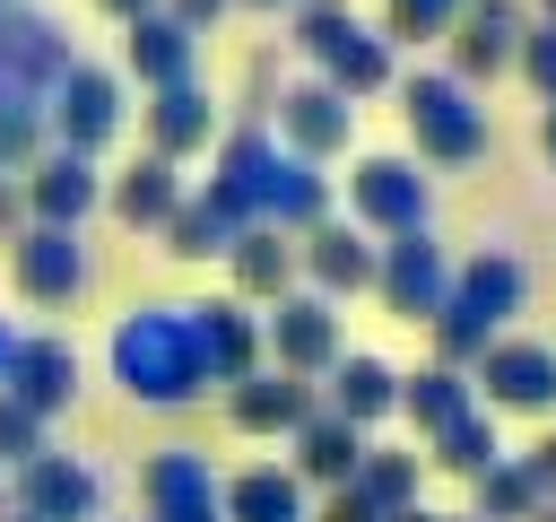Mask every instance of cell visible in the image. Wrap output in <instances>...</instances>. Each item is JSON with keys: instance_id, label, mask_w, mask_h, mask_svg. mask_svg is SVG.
Masks as SVG:
<instances>
[{"instance_id": "cell-48", "label": "cell", "mask_w": 556, "mask_h": 522, "mask_svg": "<svg viewBox=\"0 0 556 522\" xmlns=\"http://www.w3.org/2000/svg\"><path fill=\"white\" fill-rule=\"evenodd\" d=\"M539 157L556 165V104H539Z\"/></svg>"}, {"instance_id": "cell-24", "label": "cell", "mask_w": 556, "mask_h": 522, "mask_svg": "<svg viewBox=\"0 0 556 522\" xmlns=\"http://www.w3.org/2000/svg\"><path fill=\"white\" fill-rule=\"evenodd\" d=\"M321 409H339L348 426H382V418H400V365L374 357V348H348V357L321 374Z\"/></svg>"}, {"instance_id": "cell-51", "label": "cell", "mask_w": 556, "mask_h": 522, "mask_svg": "<svg viewBox=\"0 0 556 522\" xmlns=\"http://www.w3.org/2000/svg\"><path fill=\"white\" fill-rule=\"evenodd\" d=\"M0 522H43V513H26V505H9V513H0Z\"/></svg>"}, {"instance_id": "cell-25", "label": "cell", "mask_w": 556, "mask_h": 522, "mask_svg": "<svg viewBox=\"0 0 556 522\" xmlns=\"http://www.w3.org/2000/svg\"><path fill=\"white\" fill-rule=\"evenodd\" d=\"M269 174H278V130H269V122H235V130H217V174H208V191H226L252 226H261V191H269Z\"/></svg>"}, {"instance_id": "cell-11", "label": "cell", "mask_w": 556, "mask_h": 522, "mask_svg": "<svg viewBox=\"0 0 556 522\" xmlns=\"http://www.w3.org/2000/svg\"><path fill=\"white\" fill-rule=\"evenodd\" d=\"M269 130H278V148H295V157L330 165V157H348V148H356V104H348L330 78H287V87H278V104H269Z\"/></svg>"}, {"instance_id": "cell-19", "label": "cell", "mask_w": 556, "mask_h": 522, "mask_svg": "<svg viewBox=\"0 0 556 522\" xmlns=\"http://www.w3.org/2000/svg\"><path fill=\"white\" fill-rule=\"evenodd\" d=\"M295 287H304V261H295V235H287V226H243V235L226 244V296L278 304V296H295Z\"/></svg>"}, {"instance_id": "cell-52", "label": "cell", "mask_w": 556, "mask_h": 522, "mask_svg": "<svg viewBox=\"0 0 556 522\" xmlns=\"http://www.w3.org/2000/svg\"><path fill=\"white\" fill-rule=\"evenodd\" d=\"M426 9H443V17H460V0H426Z\"/></svg>"}, {"instance_id": "cell-20", "label": "cell", "mask_w": 556, "mask_h": 522, "mask_svg": "<svg viewBox=\"0 0 556 522\" xmlns=\"http://www.w3.org/2000/svg\"><path fill=\"white\" fill-rule=\"evenodd\" d=\"M191 331H200L208 383H243V374L269 365V357H261V304H243V296H200V304H191Z\"/></svg>"}, {"instance_id": "cell-5", "label": "cell", "mask_w": 556, "mask_h": 522, "mask_svg": "<svg viewBox=\"0 0 556 522\" xmlns=\"http://www.w3.org/2000/svg\"><path fill=\"white\" fill-rule=\"evenodd\" d=\"M348 217L365 235H417V226H434V174L400 148H374L348 165Z\"/></svg>"}, {"instance_id": "cell-22", "label": "cell", "mask_w": 556, "mask_h": 522, "mask_svg": "<svg viewBox=\"0 0 556 522\" xmlns=\"http://www.w3.org/2000/svg\"><path fill=\"white\" fill-rule=\"evenodd\" d=\"M174 200H182V165H174V157H156V148H139L130 165H113V174H104V209H113L130 235H156V226L174 217Z\"/></svg>"}, {"instance_id": "cell-39", "label": "cell", "mask_w": 556, "mask_h": 522, "mask_svg": "<svg viewBox=\"0 0 556 522\" xmlns=\"http://www.w3.org/2000/svg\"><path fill=\"white\" fill-rule=\"evenodd\" d=\"M382 35H391V52H400V44H443L452 17L426 9V0H382Z\"/></svg>"}, {"instance_id": "cell-16", "label": "cell", "mask_w": 556, "mask_h": 522, "mask_svg": "<svg viewBox=\"0 0 556 522\" xmlns=\"http://www.w3.org/2000/svg\"><path fill=\"white\" fill-rule=\"evenodd\" d=\"M78 383H87V365H78V348L70 339H52V331H17V357H9V374H0V391L17 400V409H35L43 426L78 400Z\"/></svg>"}, {"instance_id": "cell-35", "label": "cell", "mask_w": 556, "mask_h": 522, "mask_svg": "<svg viewBox=\"0 0 556 522\" xmlns=\"http://www.w3.org/2000/svg\"><path fill=\"white\" fill-rule=\"evenodd\" d=\"M348 26H356V9H348V0H295V9H287V52H304V61L321 70V61H330V44H339Z\"/></svg>"}, {"instance_id": "cell-32", "label": "cell", "mask_w": 556, "mask_h": 522, "mask_svg": "<svg viewBox=\"0 0 556 522\" xmlns=\"http://www.w3.org/2000/svg\"><path fill=\"white\" fill-rule=\"evenodd\" d=\"M356 487H365L382 513H408V505H417V487H426V452H417V444H365Z\"/></svg>"}, {"instance_id": "cell-2", "label": "cell", "mask_w": 556, "mask_h": 522, "mask_svg": "<svg viewBox=\"0 0 556 522\" xmlns=\"http://www.w3.org/2000/svg\"><path fill=\"white\" fill-rule=\"evenodd\" d=\"M400 122H408V157L452 174V165H478L486 157V104L478 87H460L452 70H400Z\"/></svg>"}, {"instance_id": "cell-47", "label": "cell", "mask_w": 556, "mask_h": 522, "mask_svg": "<svg viewBox=\"0 0 556 522\" xmlns=\"http://www.w3.org/2000/svg\"><path fill=\"white\" fill-rule=\"evenodd\" d=\"M382 522H478V513H434V505H408V513H382Z\"/></svg>"}, {"instance_id": "cell-26", "label": "cell", "mask_w": 556, "mask_h": 522, "mask_svg": "<svg viewBox=\"0 0 556 522\" xmlns=\"http://www.w3.org/2000/svg\"><path fill=\"white\" fill-rule=\"evenodd\" d=\"M243 226H252V217H243L226 191H208V183H200V191H182V200H174V217L156 226V244H165L174 261H226V244H235Z\"/></svg>"}, {"instance_id": "cell-40", "label": "cell", "mask_w": 556, "mask_h": 522, "mask_svg": "<svg viewBox=\"0 0 556 522\" xmlns=\"http://www.w3.org/2000/svg\"><path fill=\"white\" fill-rule=\"evenodd\" d=\"M43 148H52V122L43 113H0V174H26Z\"/></svg>"}, {"instance_id": "cell-44", "label": "cell", "mask_w": 556, "mask_h": 522, "mask_svg": "<svg viewBox=\"0 0 556 522\" xmlns=\"http://www.w3.org/2000/svg\"><path fill=\"white\" fill-rule=\"evenodd\" d=\"M17 226H26V191H17V174H0V252L17 244Z\"/></svg>"}, {"instance_id": "cell-33", "label": "cell", "mask_w": 556, "mask_h": 522, "mask_svg": "<svg viewBox=\"0 0 556 522\" xmlns=\"http://www.w3.org/2000/svg\"><path fill=\"white\" fill-rule=\"evenodd\" d=\"M426 461L434 470H452V478H478L486 461H504V435H495V409H469V418H452L434 444H426Z\"/></svg>"}, {"instance_id": "cell-17", "label": "cell", "mask_w": 556, "mask_h": 522, "mask_svg": "<svg viewBox=\"0 0 556 522\" xmlns=\"http://www.w3.org/2000/svg\"><path fill=\"white\" fill-rule=\"evenodd\" d=\"M139 139L156 148V157H208L217 148V96L200 87V78H174V87H148V104H139Z\"/></svg>"}, {"instance_id": "cell-42", "label": "cell", "mask_w": 556, "mask_h": 522, "mask_svg": "<svg viewBox=\"0 0 556 522\" xmlns=\"http://www.w3.org/2000/svg\"><path fill=\"white\" fill-rule=\"evenodd\" d=\"M278 87H287L278 78V52H252V70H243V122H261L278 104Z\"/></svg>"}, {"instance_id": "cell-53", "label": "cell", "mask_w": 556, "mask_h": 522, "mask_svg": "<svg viewBox=\"0 0 556 522\" xmlns=\"http://www.w3.org/2000/svg\"><path fill=\"white\" fill-rule=\"evenodd\" d=\"M530 17H556V0H530Z\"/></svg>"}, {"instance_id": "cell-38", "label": "cell", "mask_w": 556, "mask_h": 522, "mask_svg": "<svg viewBox=\"0 0 556 522\" xmlns=\"http://www.w3.org/2000/svg\"><path fill=\"white\" fill-rule=\"evenodd\" d=\"M35 452H52V444H43V418H35V409H17V400L0 391V478H17Z\"/></svg>"}, {"instance_id": "cell-36", "label": "cell", "mask_w": 556, "mask_h": 522, "mask_svg": "<svg viewBox=\"0 0 556 522\" xmlns=\"http://www.w3.org/2000/svg\"><path fill=\"white\" fill-rule=\"evenodd\" d=\"M486 339H495V331H486L478 313H460V304H443V313L426 322V357H434V365H460V374L486 357Z\"/></svg>"}, {"instance_id": "cell-9", "label": "cell", "mask_w": 556, "mask_h": 522, "mask_svg": "<svg viewBox=\"0 0 556 522\" xmlns=\"http://www.w3.org/2000/svg\"><path fill=\"white\" fill-rule=\"evenodd\" d=\"M469 391H478V409H495V418H547V409H556V348L495 331L486 357L469 365Z\"/></svg>"}, {"instance_id": "cell-50", "label": "cell", "mask_w": 556, "mask_h": 522, "mask_svg": "<svg viewBox=\"0 0 556 522\" xmlns=\"http://www.w3.org/2000/svg\"><path fill=\"white\" fill-rule=\"evenodd\" d=\"M235 9H269V17H287V9H295V0H235Z\"/></svg>"}, {"instance_id": "cell-6", "label": "cell", "mask_w": 556, "mask_h": 522, "mask_svg": "<svg viewBox=\"0 0 556 522\" xmlns=\"http://www.w3.org/2000/svg\"><path fill=\"white\" fill-rule=\"evenodd\" d=\"M261 357H269L278 374H304V383H321V374L348 357L339 304H330V296H313V287H295V296L261 304Z\"/></svg>"}, {"instance_id": "cell-34", "label": "cell", "mask_w": 556, "mask_h": 522, "mask_svg": "<svg viewBox=\"0 0 556 522\" xmlns=\"http://www.w3.org/2000/svg\"><path fill=\"white\" fill-rule=\"evenodd\" d=\"M539 505H547V496L530 487V470H521L513 452H504V461H486V470L469 478V513H478V522H530Z\"/></svg>"}, {"instance_id": "cell-10", "label": "cell", "mask_w": 556, "mask_h": 522, "mask_svg": "<svg viewBox=\"0 0 556 522\" xmlns=\"http://www.w3.org/2000/svg\"><path fill=\"white\" fill-rule=\"evenodd\" d=\"M521 26H530V0H460V17L443 35V70L460 87H495L521 52Z\"/></svg>"}, {"instance_id": "cell-23", "label": "cell", "mask_w": 556, "mask_h": 522, "mask_svg": "<svg viewBox=\"0 0 556 522\" xmlns=\"http://www.w3.org/2000/svg\"><path fill=\"white\" fill-rule=\"evenodd\" d=\"M452 304H460V313H478L486 331H504V322L530 304V270H521L504 244H486V252L452 261Z\"/></svg>"}, {"instance_id": "cell-28", "label": "cell", "mask_w": 556, "mask_h": 522, "mask_svg": "<svg viewBox=\"0 0 556 522\" xmlns=\"http://www.w3.org/2000/svg\"><path fill=\"white\" fill-rule=\"evenodd\" d=\"M287 444H295V461H287V470H295L304 487H348L374 435H365V426H348L339 409H313V418H304V426H295Z\"/></svg>"}, {"instance_id": "cell-46", "label": "cell", "mask_w": 556, "mask_h": 522, "mask_svg": "<svg viewBox=\"0 0 556 522\" xmlns=\"http://www.w3.org/2000/svg\"><path fill=\"white\" fill-rule=\"evenodd\" d=\"M96 17H113V26H130V17H148V9H165V0H87Z\"/></svg>"}, {"instance_id": "cell-15", "label": "cell", "mask_w": 556, "mask_h": 522, "mask_svg": "<svg viewBox=\"0 0 556 522\" xmlns=\"http://www.w3.org/2000/svg\"><path fill=\"white\" fill-rule=\"evenodd\" d=\"M9 505L43 513V522H104V478H96L87 452H35L9 478Z\"/></svg>"}, {"instance_id": "cell-1", "label": "cell", "mask_w": 556, "mask_h": 522, "mask_svg": "<svg viewBox=\"0 0 556 522\" xmlns=\"http://www.w3.org/2000/svg\"><path fill=\"white\" fill-rule=\"evenodd\" d=\"M104 374L139 400V409H191L208 391V357L191 331V304H130L104 339Z\"/></svg>"}, {"instance_id": "cell-27", "label": "cell", "mask_w": 556, "mask_h": 522, "mask_svg": "<svg viewBox=\"0 0 556 522\" xmlns=\"http://www.w3.org/2000/svg\"><path fill=\"white\" fill-rule=\"evenodd\" d=\"M321 217H339V183H330L313 157L278 148V174H269V191H261V226L304 235V226H321Z\"/></svg>"}, {"instance_id": "cell-8", "label": "cell", "mask_w": 556, "mask_h": 522, "mask_svg": "<svg viewBox=\"0 0 556 522\" xmlns=\"http://www.w3.org/2000/svg\"><path fill=\"white\" fill-rule=\"evenodd\" d=\"M374 296H382L391 322H434V313L452 304V252L434 244V226L382 235V252H374Z\"/></svg>"}, {"instance_id": "cell-49", "label": "cell", "mask_w": 556, "mask_h": 522, "mask_svg": "<svg viewBox=\"0 0 556 522\" xmlns=\"http://www.w3.org/2000/svg\"><path fill=\"white\" fill-rule=\"evenodd\" d=\"M9 357H17V322L0 313V374H9Z\"/></svg>"}, {"instance_id": "cell-3", "label": "cell", "mask_w": 556, "mask_h": 522, "mask_svg": "<svg viewBox=\"0 0 556 522\" xmlns=\"http://www.w3.org/2000/svg\"><path fill=\"white\" fill-rule=\"evenodd\" d=\"M70 61H78V52H70V35H61L52 9L0 0V113H43Z\"/></svg>"}, {"instance_id": "cell-21", "label": "cell", "mask_w": 556, "mask_h": 522, "mask_svg": "<svg viewBox=\"0 0 556 522\" xmlns=\"http://www.w3.org/2000/svg\"><path fill=\"white\" fill-rule=\"evenodd\" d=\"M122 78L139 87H174V78H200V35L174 17V9H148L122 26Z\"/></svg>"}, {"instance_id": "cell-30", "label": "cell", "mask_w": 556, "mask_h": 522, "mask_svg": "<svg viewBox=\"0 0 556 522\" xmlns=\"http://www.w3.org/2000/svg\"><path fill=\"white\" fill-rule=\"evenodd\" d=\"M469 409H478V391H469L460 365H434V357H426V365L400 374V418L417 426V444H434V435H443L452 418H469Z\"/></svg>"}, {"instance_id": "cell-4", "label": "cell", "mask_w": 556, "mask_h": 522, "mask_svg": "<svg viewBox=\"0 0 556 522\" xmlns=\"http://www.w3.org/2000/svg\"><path fill=\"white\" fill-rule=\"evenodd\" d=\"M43 122H52V148L104 157V148L130 130V78H122L113 61H70L61 87H52V104H43Z\"/></svg>"}, {"instance_id": "cell-45", "label": "cell", "mask_w": 556, "mask_h": 522, "mask_svg": "<svg viewBox=\"0 0 556 522\" xmlns=\"http://www.w3.org/2000/svg\"><path fill=\"white\" fill-rule=\"evenodd\" d=\"M165 9H174V17L191 26V35H208V26H217V17L235 9V0H165Z\"/></svg>"}, {"instance_id": "cell-37", "label": "cell", "mask_w": 556, "mask_h": 522, "mask_svg": "<svg viewBox=\"0 0 556 522\" xmlns=\"http://www.w3.org/2000/svg\"><path fill=\"white\" fill-rule=\"evenodd\" d=\"M513 78H521V87H530L539 104H556V17H530V26H521Z\"/></svg>"}, {"instance_id": "cell-41", "label": "cell", "mask_w": 556, "mask_h": 522, "mask_svg": "<svg viewBox=\"0 0 556 522\" xmlns=\"http://www.w3.org/2000/svg\"><path fill=\"white\" fill-rule=\"evenodd\" d=\"M304 522H382V505H374V496L348 478V487H321V505H313Z\"/></svg>"}, {"instance_id": "cell-18", "label": "cell", "mask_w": 556, "mask_h": 522, "mask_svg": "<svg viewBox=\"0 0 556 522\" xmlns=\"http://www.w3.org/2000/svg\"><path fill=\"white\" fill-rule=\"evenodd\" d=\"M313 409H321V383L278 374V365H261V374L226 383V426H235V435H295Z\"/></svg>"}, {"instance_id": "cell-31", "label": "cell", "mask_w": 556, "mask_h": 522, "mask_svg": "<svg viewBox=\"0 0 556 522\" xmlns=\"http://www.w3.org/2000/svg\"><path fill=\"white\" fill-rule=\"evenodd\" d=\"M217 496H226V522H304V496H313V487H304L287 461H252V470H235Z\"/></svg>"}, {"instance_id": "cell-13", "label": "cell", "mask_w": 556, "mask_h": 522, "mask_svg": "<svg viewBox=\"0 0 556 522\" xmlns=\"http://www.w3.org/2000/svg\"><path fill=\"white\" fill-rule=\"evenodd\" d=\"M17 191H26V217H35V226H87V217L104 209V157L43 148V157L17 174Z\"/></svg>"}, {"instance_id": "cell-7", "label": "cell", "mask_w": 556, "mask_h": 522, "mask_svg": "<svg viewBox=\"0 0 556 522\" xmlns=\"http://www.w3.org/2000/svg\"><path fill=\"white\" fill-rule=\"evenodd\" d=\"M9 287L26 304H78L96 287V252H87V226H17L9 244Z\"/></svg>"}, {"instance_id": "cell-29", "label": "cell", "mask_w": 556, "mask_h": 522, "mask_svg": "<svg viewBox=\"0 0 556 522\" xmlns=\"http://www.w3.org/2000/svg\"><path fill=\"white\" fill-rule=\"evenodd\" d=\"M313 78H330L348 104H365V96H391V87H400V52H391V35H382V26H365V17H356V26L330 44V61H321Z\"/></svg>"}, {"instance_id": "cell-54", "label": "cell", "mask_w": 556, "mask_h": 522, "mask_svg": "<svg viewBox=\"0 0 556 522\" xmlns=\"http://www.w3.org/2000/svg\"><path fill=\"white\" fill-rule=\"evenodd\" d=\"M0 513H9V478H0Z\"/></svg>"}, {"instance_id": "cell-14", "label": "cell", "mask_w": 556, "mask_h": 522, "mask_svg": "<svg viewBox=\"0 0 556 522\" xmlns=\"http://www.w3.org/2000/svg\"><path fill=\"white\" fill-rule=\"evenodd\" d=\"M374 252H382V244H374L356 217H321V226H304V235H295L304 287H313V296H330V304L374 296Z\"/></svg>"}, {"instance_id": "cell-12", "label": "cell", "mask_w": 556, "mask_h": 522, "mask_svg": "<svg viewBox=\"0 0 556 522\" xmlns=\"http://www.w3.org/2000/svg\"><path fill=\"white\" fill-rule=\"evenodd\" d=\"M139 522H226V496H217L208 452H191V444L148 452L139 461Z\"/></svg>"}, {"instance_id": "cell-43", "label": "cell", "mask_w": 556, "mask_h": 522, "mask_svg": "<svg viewBox=\"0 0 556 522\" xmlns=\"http://www.w3.org/2000/svg\"><path fill=\"white\" fill-rule=\"evenodd\" d=\"M513 461H521V470H530V487H539V496L556 505V426H547V435H539L530 452H513Z\"/></svg>"}]
</instances>
